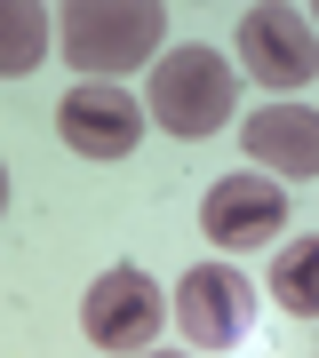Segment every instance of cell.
I'll return each mask as SVG.
<instances>
[{
  "label": "cell",
  "instance_id": "6da1fadb",
  "mask_svg": "<svg viewBox=\"0 0 319 358\" xmlns=\"http://www.w3.org/2000/svg\"><path fill=\"white\" fill-rule=\"evenodd\" d=\"M168 40V8L160 0H72L56 16V48L80 80H112V72H136Z\"/></svg>",
  "mask_w": 319,
  "mask_h": 358
},
{
  "label": "cell",
  "instance_id": "7a4b0ae2",
  "mask_svg": "<svg viewBox=\"0 0 319 358\" xmlns=\"http://www.w3.org/2000/svg\"><path fill=\"white\" fill-rule=\"evenodd\" d=\"M144 103H152V120L168 136H216L231 120V103H240V72L216 48H176V56H160Z\"/></svg>",
  "mask_w": 319,
  "mask_h": 358
},
{
  "label": "cell",
  "instance_id": "3957f363",
  "mask_svg": "<svg viewBox=\"0 0 319 358\" xmlns=\"http://www.w3.org/2000/svg\"><path fill=\"white\" fill-rule=\"evenodd\" d=\"M240 72H255L264 88H304L319 72V32L304 8L287 0H255L240 16Z\"/></svg>",
  "mask_w": 319,
  "mask_h": 358
},
{
  "label": "cell",
  "instance_id": "277c9868",
  "mask_svg": "<svg viewBox=\"0 0 319 358\" xmlns=\"http://www.w3.org/2000/svg\"><path fill=\"white\" fill-rule=\"evenodd\" d=\"M80 327H88V343L112 350V358L152 350V343H160V287L144 279L136 263H112V271L88 287V303H80Z\"/></svg>",
  "mask_w": 319,
  "mask_h": 358
},
{
  "label": "cell",
  "instance_id": "5b68a950",
  "mask_svg": "<svg viewBox=\"0 0 319 358\" xmlns=\"http://www.w3.org/2000/svg\"><path fill=\"white\" fill-rule=\"evenodd\" d=\"M247 319H255V287L224 263H191L176 279V327L191 350H231L247 343Z\"/></svg>",
  "mask_w": 319,
  "mask_h": 358
},
{
  "label": "cell",
  "instance_id": "8992f818",
  "mask_svg": "<svg viewBox=\"0 0 319 358\" xmlns=\"http://www.w3.org/2000/svg\"><path fill=\"white\" fill-rule=\"evenodd\" d=\"M56 136L72 143L80 159H128L144 143V103L128 88H112V80H80V88L56 103Z\"/></svg>",
  "mask_w": 319,
  "mask_h": 358
},
{
  "label": "cell",
  "instance_id": "52a82bcc",
  "mask_svg": "<svg viewBox=\"0 0 319 358\" xmlns=\"http://www.w3.org/2000/svg\"><path fill=\"white\" fill-rule=\"evenodd\" d=\"M200 223H208L216 247H264L271 231L287 223V192H280L271 176H224L216 192H208Z\"/></svg>",
  "mask_w": 319,
  "mask_h": 358
},
{
  "label": "cell",
  "instance_id": "ba28073f",
  "mask_svg": "<svg viewBox=\"0 0 319 358\" xmlns=\"http://www.w3.org/2000/svg\"><path fill=\"white\" fill-rule=\"evenodd\" d=\"M240 143H247L255 167H271V176H287V183L319 176V112L311 103H264V112H247Z\"/></svg>",
  "mask_w": 319,
  "mask_h": 358
},
{
  "label": "cell",
  "instance_id": "9c48e42d",
  "mask_svg": "<svg viewBox=\"0 0 319 358\" xmlns=\"http://www.w3.org/2000/svg\"><path fill=\"white\" fill-rule=\"evenodd\" d=\"M48 40H56V16L40 8V0H0V80L40 72Z\"/></svg>",
  "mask_w": 319,
  "mask_h": 358
},
{
  "label": "cell",
  "instance_id": "30bf717a",
  "mask_svg": "<svg viewBox=\"0 0 319 358\" xmlns=\"http://www.w3.org/2000/svg\"><path fill=\"white\" fill-rule=\"evenodd\" d=\"M271 303L287 319H319V239H287L271 263Z\"/></svg>",
  "mask_w": 319,
  "mask_h": 358
},
{
  "label": "cell",
  "instance_id": "8fae6325",
  "mask_svg": "<svg viewBox=\"0 0 319 358\" xmlns=\"http://www.w3.org/2000/svg\"><path fill=\"white\" fill-rule=\"evenodd\" d=\"M0 207H8V167H0Z\"/></svg>",
  "mask_w": 319,
  "mask_h": 358
},
{
  "label": "cell",
  "instance_id": "7c38bea8",
  "mask_svg": "<svg viewBox=\"0 0 319 358\" xmlns=\"http://www.w3.org/2000/svg\"><path fill=\"white\" fill-rule=\"evenodd\" d=\"M311 32H319V16H311Z\"/></svg>",
  "mask_w": 319,
  "mask_h": 358
},
{
  "label": "cell",
  "instance_id": "4fadbf2b",
  "mask_svg": "<svg viewBox=\"0 0 319 358\" xmlns=\"http://www.w3.org/2000/svg\"><path fill=\"white\" fill-rule=\"evenodd\" d=\"M136 358H144V350H136ZM160 358H168V350H160Z\"/></svg>",
  "mask_w": 319,
  "mask_h": 358
}]
</instances>
